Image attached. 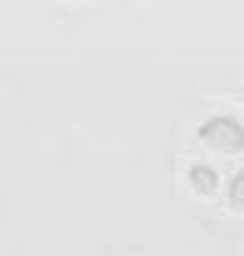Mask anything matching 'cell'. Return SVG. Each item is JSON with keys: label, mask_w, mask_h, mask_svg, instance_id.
Listing matches in <instances>:
<instances>
[{"label": "cell", "mask_w": 244, "mask_h": 256, "mask_svg": "<svg viewBox=\"0 0 244 256\" xmlns=\"http://www.w3.org/2000/svg\"><path fill=\"white\" fill-rule=\"evenodd\" d=\"M198 138L204 146H210L214 152H226V156H238L244 150V122L238 116L229 113H217L208 116L198 125Z\"/></svg>", "instance_id": "6da1fadb"}, {"label": "cell", "mask_w": 244, "mask_h": 256, "mask_svg": "<svg viewBox=\"0 0 244 256\" xmlns=\"http://www.w3.org/2000/svg\"><path fill=\"white\" fill-rule=\"evenodd\" d=\"M190 183L196 192H202V196H210V192H217L220 186V174L214 165H204V162H196L190 168Z\"/></svg>", "instance_id": "7a4b0ae2"}, {"label": "cell", "mask_w": 244, "mask_h": 256, "mask_svg": "<svg viewBox=\"0 0 244 256\" xmlns=\"http://www.w3.org/2000/svg\"><path fill=\"white\" fill-rule=\"evenodd\" d=\"M226 198L235 210H244V171H235L226 183Z\"/></svg>", "instance_id": "3957f363"}]
</instances>
